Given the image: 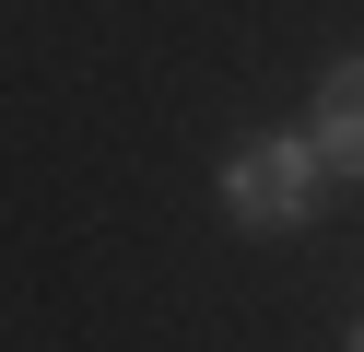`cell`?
<instances>
[{"label": "cell", "mask_w": 364, "mask_h": 352, "mask_svg": "<svg viewBox=\"0 0 364 352\" xmlns=\"http://www.w3.org/2000/svg\"><path fill=\"white\" fill-rule=\"evenodd\" d=\"M317 200H329V164L306 129H259L223 153V223L235 235H294V223H317Z\"/></svg>", "instance_id": "1"}, {"label": "cell", "mask_w": 364, "mask_h": 352, "mask_svg": "<svg viewBox=\"0 0 364 352\" xmlns=\"http://www.w3.org/2000/svg\"><path fill=\"white\" fill-rule=\"evenodd\" d=\"M341 352H364V329H353V341H341Z\"/></svg>", "instance_id": "3"}, {"label": "cell", "mask_w": 364, "mask_h": 352, "mask_svg": "<svg viewBox=\"0 0 364 352\" xmlns=\"http://www.w3.org/2000/svg\"><path fill=\"white\" fill-rule=\"evenodd\" d=\"M317 164H329V188L364 176V59H329V82H317Z\"/></svg>", "instance_id": "2"}]
</instances>
